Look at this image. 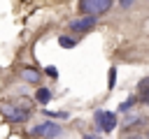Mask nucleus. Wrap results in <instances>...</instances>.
Returning <instances> with one entry per match:
<instances>
[{"label": "nucleus", "instance_id": "1", "mask_svg": "<svg viewBox=\"0 0 149 139\" xmlns=\"http://www.w3.org/2000/svg\"><path fill=\"white\" fill-rule=\"evenodd\" d=\"M79 9L84 12V16H100L105 14L107 9H112V0H81L79 2Z\"/></svg>", "mask_w": 149, "mask_h": 139}, {"label": "nucleus", "instance_id": "2", "mask_svg": "<svg viewBox=\"0 0 149 139\" xmlns=\"http://www.w3.org/2000/svg\"><path fill=\"white\" fill-rule=\"evenodd\" d=\"M0 114H2L7 120H12V123H26V120H28V116H30V111H28L26 107L7 104V102H2V104H0Z\"/></svg>", "mask_w": 149, "mask_h": 139}, {"label": "nucleus", "instance_id": "3", "mask_svg": "<svg viewBox=\"0 0 149 139\" xmlns=\"http://www.w3.org/2000/svg\"><path fill=\"white\" fill-rule=\"evenodd\" d=\"M93 120H95V127L102 130V132H112L116 127V114L114 111H105V109H98L93 114Z\"/></svg>", "mask_w": 149, "mask_h": 139}, {"label": "nucleus", "instance_id": "4", "mask_svg": "<svg viewBox=\"0 0 149 139\" xmlns=\"http://www.w3.org/2000/svg\"><path fill=\"white\" fill-rule=\"evenodd\" d=\"M33 132H35L37 137H42V139H54V137H58V134L63 132V127H61L58 123H54V120H44V123H37V125L33 127Z\"/></svg>", "mask_w": 149, "mask_h": 139}, {"label": "nucleus", "instance_id": "5", "mask_svg": "<svg viewBox=\"0 0 149 139\" xmlns=\"http://www.w3.org/2000/svg\"><path fill=\"white\" fill-rule=\"evenodd\" d=\"M95 16H79V19H74V21H70V28L74 30V32H88L93 25H95Z\"/></svg>", "mask_w": 149, "mask_h": 139}, {"label": "nucleus", "instance_id": "6", "mask_svg": "<svg viewBox=\"0 0 149 139\" xmlns=\"http://www.w3.org/2000/svg\"><path fill=\"white\" fill-rule=\"evenodd\" d=\"M40 76H42V74H40L37 70H30V67H23V70H21V79L28 81V83H40Z\"/></svg>", "mask_w": 149, "mask_h": 139}, {"label": "nucleus", "instance_id": "7", "mask_svg": "<svg viewBox=\"0 0 149 139\" xmlns=\"http://www.w3.org/2000/svg\"><path fill=\"white\" fill-rule=\"evenodd\" d=\"M35 100H37L40 104H47V102L51 100V90H49V88H44V86H42V88H37V93H35Z\"/></svg>", "mask_w": 149, "mask_h": 139}, {"label": "nucleus", "instance_id": "8", "mask_svg": "<svg viewBox=\"0 0 149 139\" xmlns=\"http://www.w3.org/2000/svg\"><path fill=\"white\" fill-rule=\"evenodd\" d=\"M58 44H61L63 49H72V46H77V37H68V35H61V37H58Z\"/></svg>", "mask_w": 149, "mask_h": 139}, {"label": "nucleus", "instance_id": "9", "mask_svg": "<svg viewBox=\"0 0 149 139\" xmlns=\"http://www.w3.org/2000/svg\"><path fill=\"white\" fill-rule=\"evenodd\" d=\"M135 102H137V97H135V95H130L128 100H123V102L119 104V111H123V114H126V111H130V109L135 107Z\"/></svg>", "mask_w": 149, "mask_h": 139}, {"label": "nucleus", "instance_id": "10", "mask_svg": "<svg viewBox=\"0 0 149 139\" xmlns=\"http://www.w3.org/2000/svg\"><path fill=\"white\" fill-rule=\"evenodd\" d=\"M107 83H109V90L116 86V67H109V76H107Z\"/></svg>", "mask_w": 149, "mask_h": 139}, {"label": "nucleus", "instance_id": "11", "mask_svg": "<svg viewBox=\"0 0 149 139\" xmlns=\"http://www.w3.org/2000/svg\"><path fill=\"white\" fill-rule=\"evenodd\" d=\"M44 74H47V76H51V79H56V76H58V70H56L54 65H49V67L44 70Z\"/></svg>", "mask_w": 149, "mask_h": 139}, {"label": "nucleus", "instance_id": "12", "mask_svg": "<svg viewBox=\"0 0 149 139\" xmlns=\"http://www.w3.org/2000/svg\"><path fill=\"white\" fill-rule=\"evenodd\" d=\"M142 100H144V102H147V104H149V90H147V93H144V95H142Z\"/></svg>", "mask_w": 149, "mask_h": 139}, {"label": "nucleus", "instance_id": "13", "mask_svg": "<svg viewBox=\"0 0 149 139\" xmlns=\"http://www.w3.org/2000/svg\"><path fill=\"white\" fill-rule=\"evenodd\" d=\"M84 139H98V137H91V134H84Z\"/></svg>", "mask_w": 149, "mask_h": 139}, {"label": "nucleus", "instance_id": "14", "mask_svg": "<svg viewBox=\"0 0 149 139\" xmlns=\"http://www.w3.org/2000/svg\"><path fill=\"white\" fill-rule=\"evenodd\" d=\"M130 139H140V137H130Z\"/></svg>", "mask_w": 149, "mask_h": 139}, {"label": "nucleus", "instance_id": "15", "mask_svg": "<svg viewBox=\"0 0 149 139\" xmlns=\"http://www.w3.org/2000/svg\"><path fill=\"white\" fill-rule=\"evenodd\" d=\"M147 139H149V132H147Z\"/></svg>", "mask_w": 149, "mask_h": 139}]
</instances>
